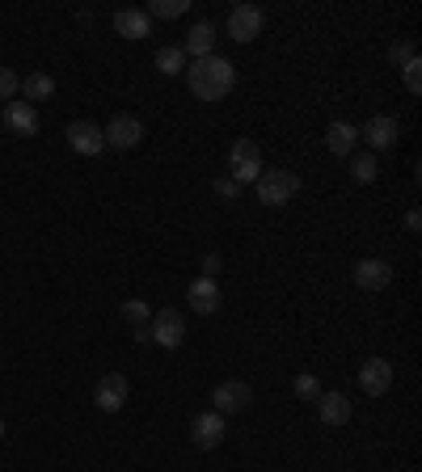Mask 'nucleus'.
<instances>
[{"label": "nucleus", "instance_id": "nucleus-1", "mask_svg": "<svg viewBox=\"0 0 422 472\" xmlns=\"http://www.w3.org/2000/svg\"><path fill=\"white\" fill-rule=\"evenodd\" d=\"M186 84H190V93L198 101H224L233 93V84H237V68L220 56H207V59H195V64H186Z\"/></svg>", "mask_w": 422, "mask_h": 472}, {"label": "nucleus", "instance_id": "nucleus-2", "mask_svg": "<svg viewBox=\"0 0 422 472\" xmlns=\"http://www.w3.org/2000/svg\"><path fill=\"white\" fill-rule=\"evenodd\" d=\"M253 186H258V203H262V207H287V203L300 195V178L287 173V169H267Z\"/></svg>", "mask_w": 422, "mask_h": 472}, {"label": "nucleus", "instance_id": "nucleus-3", "mask_svg": "<svg viewBox=\"0 0 422 472\" xmlns=\"http://www.w3.org/2000/svg\"><path fill=\"white\" fill-rule=\"evenodd\" d=\"M148 337H153L161 350H178L186 342V317L178 308H161V312H153V320H148Z\"/></svg>", "mask_w": 422, "mask_h": 472}, {"label": "nucleus", "instance_id": "nucleus-4", "mask_svg": "<svg viewBox=\"0 0 422 472\" xmlns=\"http://www.w3.org/2000/svg\"><path fill=\"white\" fill-rule=\"evenodd\" d=\"M228 178L237 181V186H245V181H258L262 178V148L253 144V139H237L233 144V153H228Z\"/></svg>", "mask_w": 422, "mask_h": 472}, {"label": "nucleus", "instance_id": "nucleus-5", "mask_svg": "<svg viewBox=\"0 0 422 472\" xmlns=\"http://www.w3.org/2000/svg\"><path fill=\"white\" fill-rule=\"evenodd\" d=\"M101 135H106V148H114V153H131V148H140L144 123L136 118V114H119L110 127H101Z\"/></svg>", "mask_w": 422, "mask_h": 472}, {"label": "nucleus", "instance_id": "nucleus-6", "mask_svg": "<svg viewBox=\"0 0 422 472\" xmlns=\"http://www.w3.org/2000/svg\"><path fill=\"white\" fill-rule=\"evenodd\" d=\"M267 26V13L258 9V4H237L233 13H228V39L233 42H253Z\"/></svg>", "mask_w": 422, "mask_h": 472}, {"label": "nucleus", "instance_id": "nucleus-7", "mask_svg": "<svg viewBox=\"0 0 422 472\" xmlns=\"http://www.w3.org/2000/svg\"><path fill=\"white\" fill-rule=\"evenodd\" d=\"M250 405H253V389L241 384V380H224V384H215V392H211V409L215 414H241Z\"/></svg>", "mask_w": 422, "mask_h": 472}, {"label": "nucleus", "instance_id": "nucleus-8", "mask_svg": "<svg viewBox=\"0 0 422 472\" xmlns=\"http://www.w3.org/2000/svg\"><path fill=\"white\" fill-rule=\"evenodd\" d=\"M224 434H228L224 414H215V409H207V414H195V422H190V443H195L198 451L220 447V439H224Z\"/></svg>", "mask_w": 422, "mask_h": 472}, {"label": "nucleus", "instance_id": "nucleus-9", "mask_svg": "<svg viewBox=\"0 0 422 472\" xmlns=\"http://www.w3.org/2000/svg\"><path fill=\"white\" fill-rule=\"evenodd\" d=\"M0 123H4V131L9 135H39V110L30 106V101H4V114H0Z\"/></svg>", "mask_w": 422, "mask_h": 472}, {"label": "nucleus", "instance_id": "nucleus-10", "mask_svg": "<svg viewBox=\"0 0 422 472\" xmlns=\"http://www.w3.org/2000/svg\"><path fill=\"white\" fill-rule=\"evenodd\" d=\"M93 405H98L101 414H119L127 405V375L123 371H110L98 380V389H93Z\"/></svg>", "mask_w": 422, "mask_h": 472}, {"label": "nucleus", "instance_id": "nucleus-11", "mask_svg": "<svg viewBox=\"0 0 422 472\" xmlns=\"http://www.w3.org/2000/svg\"><path fill=\"white\" fill-rule=\"evenodd\" d=\"M359 389H364L367 397H384V392L393 389V363L364 359V367H359Z\"/></svg>", "mask_w": 422, "mask_h": 472}, {"label": "nucleus", "instance_id": "nucleus-12", "mask_svg": "<svg viewBox=\"0 0 422 472\" xmlns=\"http://www.w3.org/2000/svg\"><path fill=\"white\" fill-rule=\"evenodd\" d=\"M397 135H401V123H397V118H389V114H376V118H367L364 131H359V139H364L372 153H380V148H393Z\"/></svg>", "mask_w": 422, "mask_h": 472}, {"label": "nucleus", "instance_id": "nucleus-13", "mask_svg": "<svg viewBox=\"0 0 422 472\" xmlns=\"http://www.w3.org/2000/svg\"><path fill=\"white\" fill-rule=\"evenodd\" d=\"M186 300H190V308H195L198 317H211V312H215V308L224 304V292H220V283H215V278H195V283H190V287H186Z\"/></svg>", "mask_w": 422, "mask_h": 472}, {"label": "nucleus", "instance_id": "nucleus-14", "mask_svg": "<svg viewBox=\"0 0 422 472\" xmlns=\"http://www.w3.org/2000/svg\"><path fill=\"white\" fill-rule=\"evenodd\" d=\"M64 139H68L72 153H81V156L106 153V135H101V127H93V123H68Z\"/></svg>", "mask_w": 422, "mask_h": 472}, {"label": "nucleus", "instance_id": "nucleus-15", "mask_svg": "<svg viewBox=\"0 0 422 472\" xmlns=\"http://www.w3.org/2000/svg\"><path fill=\"white\" fill-rule=\"evenodd\" d=\"M393 283V266L380 262V258H364V262L355 266V287L359 292H384Z\"/></svg>", "mask_w": 422, "mask_h": 472}, {"label": "nucleus", "instance_id": "nucleus-16", "mask_svg": "<svg viewBox=\"0 0 422 472\" xmlns=\"http://www.w3.org/2000/svg\"><path fill=\"white\" fill-rule=\"evenodd\" d=\"M325 148H330V156H355V148H359V127L347 123V118H334L330 131H325Z\"/></svg>", "mask_w": 422, "mask_h": 472}, {"label": "nucleus", "instance_id": "nucleus-17", "mask_svg": "<svg viewBox=\"0 0 422 472\" xmlns=\"http://www.w3.org/2000/svg\"><path fill=\"white\" fill-rule=\"evenodd\" d=\"M312 405H317V417L325 426H347L351 422V397L347 392H321Z\"/></svg>", "mask_w": 422, "mask_h": 472}, {"label": "nucleus", "instance_id": "nucleus-18", "mask_svg": "<svg viewBox=\"0 0 422 472\" xmlns=\"http://www.w3.org/2000/svg\"><path fill=\"white\" fill-rule=\"evenodd\" d=\"M114 30H119L123 39L140 42L153 34V17L144 13V9H119V13H114Z\"/></svg>", "mask_w": 422, "mask_h": 472}, {"label": "nucleus", "instance_id": "nucleus-19", "mask_svg": "<svg viewBox=\"0 0 422 472\" xmlns=\"http://www.w3.org/2000/svg\"><path fill=\"white\" fill-rule=\"evenodd\" d=\"M182 51H186V56H195V59L215 56V26H211V22H195V30L186 34Z\"/></svg>", "mask_w": 422, "mask_h": 472}, {"label": "nucleus", "instance_id": "nucleus-20", "mask_svg": "<svg viewBox=\"0 0 422 472\" xmlns=\"http://www.w3.org/2000/svg\"><path fill=\"white\" fill-rule=\"evenodd\" d=\"M17 93H22V98H26L30 106H34V101H51V98H56V81H51L47 72H30L26 81H22V89H17Z\"/></svg>", "mask_w": 422, "mask_h": 472}, {"label": "nucleus", "instance_id": "nucleus-21", "mask_svg": "<svg viewBox=\"0 0 422 472\" xmlns=\"http://www.w3.org/2000/svg\"><path fill=\"white\" fill-rule=\"evenodd\" d=\"M156 68H161V76H182L186 72V51L182 47H161V51H156Z\"/></svg>", "mask_w": 422, "mask_h": 472}, {"label": "nucleus", "instance_id": "nucleus-22", "mask_svg": "<svg viewBox=\"0 0 422 472\" xmlns=\"http://www.w3.org/2000/svg\"><path fill=\"white\" fill-rule=\"evenodd\" d=\"M376 173H380V165H376V156H372V153L351 156V178L359 181V186H367V181H376Z\"/></svg>", "mask_w": 422, "mask_h": 472}, {"label": "nucleus", "instance_id": "nucleus-23", "mask_svg": "<svg viewBox=\"0 0 422 472\" xmlns=\"http://www.w3.org/2000/svg\"><path fill=\"white\" fill-rule=\"evenodd\" d=\"M190 9V0H153L144 13L148 17H161V22H173V17H182Z\"/></svg>", "mask_w": 422, "mask_h": 472}, {"label": "nucleus", "instance_id": "nucleus-24", "mask_svg": "<svg viewBox=\"0 0 422 472\" xmlns=\"http://www.w3.org/2000/svg\"><path fill=\"white\" fill-rule=\"evenodd\" d=\"M123 317L131 320V325H136V329H144V325H148V320H153V308L144 304V300H127V304H123Z\"/></svg>", "mask_w": 422, "mask_h": 472}, {"label": "nucleus", "instance_id": "nucleus-25", "mask_svg": "<svg viewBox=\"0 0 422 472\" xmlns=\"http://www.w3.org/2000/svg\"><path fill=\"white\" fill-rule=\"evenodd\" d=\"M295 397H300V401H317V397H321V380H317V375H295Z\"/></svg>", "mask_w": 422, "mask_h": 472}, {"label": "nucleus", "instance_id": "nucleus-26", "mask_svg": "<svg viewBox=\"0 0 422 472\" xmlns=\"http://www.w3.org/2000/svg\"><path fill=\"white\" fill-rule=\"evenodd\" d=\"M17 89H22V76L13 68H0V101H13Z\"/></svg>", "mask_w": 422, "mask_h": 472}, {"label": "nucleus", "instance_id": "nucleus-27", "mask_svg": "<svg viewBox=\"0 0 422 472\" xmlns=\"http://www.w3.org/2000/svg\"><path fill=\"white\" fill-rule=\"evenodd\" d=\"M389 59H393L397 68H406L409 59H418V51H414V42H409V39H401V42H393V47H389Z\"/></svg>", "mask_w": 422, "mask_h": 472}, {"label": "nucleus", "instance_id": "nucleus-28", "mask_svg": "<svg viewBox=\"0 0 422 472\" xmlns=\"http://www.w3.org/2000/svg\"><path fill=\"white\" fill-rule=\"evenodd\" d=\"M401 76H406V89L418 98V93H422V59H409L406 68H401Z\"/></svg>", "mask_w": 422, "mask_h": 472}, {"label": "nucleus", "instance_id": "nucleus-29", "mask_svg": "<svg viewBox=\"0 0 422 472\" xmlns=\"http://www.w3.org/2000/svg\"><path fill=\"white\" fill-rule=\"evenodd\" d=\"M215 195H220V198H228V203H237L241 186H237V181H233V178H220V181H215Z\"/></svg>", "mask_w": 422, "mask_h": 472}, {"label": "nucleus", "instance_id": "nucleus-30", "mask_svg": "<svg viewBox=\"0 0 422 472\" xmlns=\"http://www.w3.org/2000/svg\"><path fill=\"white\" fill-rule=\"evenodd\" d=\"M203 270H207V278L220 275V253H207V258H203Z\"/></svg>", "mask_w": 422, "mask_h": 472}, {"label": "nucleus", "instance_id": "nucleus-31", "mask_svg": "<svg viewBox=\"0 0 422 472\" xmlns=\"http://www.w3.org/2000/svg\"><path fill=\"white\" fill-rule=\"evenodd\" d=\"M406 232H422V215H418V211H409V215H406Z\"/></svg>", "mask_w": 422, "mask_h": 472}, {"label": "nucleus", "instance_id": "nucleus-32", "mask_svg": "<svg viewBox=\"0 0 422 472\" xmlns=\"http://www.w3.org/2000/svg\"><path fill=\"white\" fill-rule=\"evenodd\" d=\"M0 439H4V422H0Z\"/></svg>", "mask_w": 422, "mask_h": 472}]
</instances>
